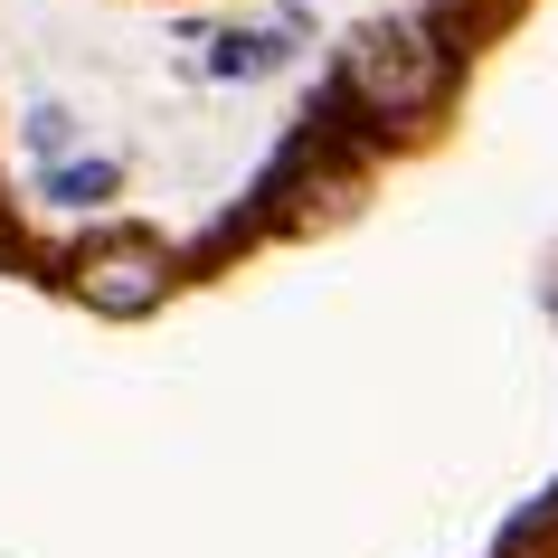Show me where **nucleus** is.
Wrapping results in <instances>:
<instances>
[{"mask_svg":"<svg viewBox=\"0 0 558 558\" xmlns=\"http://www.w3.org/2000/svg\"><path fill=\"white\" fill-rule=\"evenodd\" d=\"M445 48L436 38H416V29H379V38H360L351 48V95L369 105V114H426L445 95Z\"/></svg>","mask_w":558,"mask_h":558,"instance_id":"nucleus-1","label":"nucleus"},{"mask_svg":"<svg viewBox=\"0 0 558 558\" xmlns=\"http://www.w3.org/2000/svg\"><path fill=\"white\" fill-rule=\"evenodd\" d=\"M151 294H161V275H151L143 246H114V256L86 265V303H95V313H143Z\"/></svg>","mask_w":558,"mask_h":558,"instance_id":"nucleus-2","label":"nucleus"},{"mask_svg":"<svg viewBox=\"0 0 558 558\" xmlns=\"http://www.w3.org/2000/svg\"><path fill=\"white\" fill-rule=\"evenodd\" d=\"M284 48H294V20H265V29H228L208 48V66H218V76H275Z\"/></svg>","mask_w":558,"mask_h":558,"instance_id":"nucleus-3","label":"nucleus"},{"mask_svg":"<svg viewBox=\"0 0 558 558\" xmlns=\"http://www.w3.org/2000/svg\"><path fill=\"white\" fill-rule=\"evenodd\" d=\"M48 190H58V199H105V190H114V161H86V171H48Z\"/></svg>","mask_w":558,"mask_h":558,"instance_id":"nucleus-4","label":"nucleus"}]
</instances>
